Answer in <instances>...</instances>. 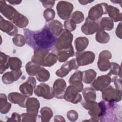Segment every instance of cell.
Listing matches in <instances>:
<instances>
[{
    "mask_svg": "<svg viewBox=\"0 0 122 122\" xmlns=\"http://www.w3.org/2000/svg\"><path fill=\"white\" fill-rule=\"evenodd\" d=\"M23 33L27 44L34 50L42 49L51 50L57 39L52 33L47 24L36 31L25 28L23 30Z\"/></svg>",
    "mask_w": 122,
    "mask_h": 122,
    "instance_id": "1",
    "label": "cell"
},
{
    "mask_svg": "<svg viewBox=\"0 0 122 122\" xmlns=\"http://www.w3.org/2000/svg\"><path fill=\"white\" fill-rule=\"evenodd\" d=\"M98 103L101 108L100 122L121 121L122 108L116 102L102 101Z\"/></svg>",
    "mask_w": 122,
    "mask_h": 122,
    "instance_id": "2",
    "label": "cell"
},
{
    "mask_svg": "<svg viewBox=\"0 0 122 122\" xmlns=\"http://www.w3.org/2000/svg\"><path fill=\"white\" fill-rule=\"evenodd\" d=\"M0 12L20 28H25L29 24V20L25 16L19 13L11 6L7 4L4 0H0Z\"/></svg>",
    "mask_w": 122,
    "mask_h": 122,
    "instance_id": "3",
    "label": "cell"
},
{
    "mask_svg": "<svg viewBox=\"0 0 122 122\" xmlns=\"http://www.w3.org/2000/svg\"><path fill=\"white\" fill-rule=\"evenodd\" d=\"M73 37L71 32L65 29H63L61 33L57 39L54 46L51 51L54 53L69 48L72 45Z\"/></svg>",
    "mask_w": 122,
    "mask_h": 122,
    "instance_id": "4",
    "label": "cell"
},
{
    "mask_svg": "<svg viewBox=\"0 0 122 122\" xmlns=\"http://www.w3.org/2000/svg\"><path fill=\"white\" fill-rule=\"evenodd\" d=\"M81 105L84 108L89 110L88 113L91 117L90 120L86 121L92 122L99 121L101 108L98 102L95 101L87 102L83 100L81 102Z\"/></svg>",
    "mask_w": 122,
    "mask_h": 122,
    "instance_id": "5",
    "label": "cell"
},
{
    "mask_svg": "<svg viewBox=\"0 0 122 122\" xmlns=\"http://www.w3.org/2000/svg\"><path fill=\"white\" fill-rule=\"evenodd\" d=\"M56 10L59 17L63 20H68L70 18L73 10V5L66 1H60L56 6Z\"/></svg>",
    "mask_w": 122,
    "mask_h": 122,
    "instance_id": "6",
    "label": "cell"
},
{
    "mask_svg": "<svg viewBox=\"0 0 122 122\" xmlns=\"http://www.w3.org/2000/svg\"><path fill=\"white\" fill-rule=\"evenodd\" d=\"M102 99L107 102H120L122 99V92L118 91L112 86L109 85L102 91Z\"/></svg>",
    "mask_w": 122,
    "mask_h": 122,
    "instance_id": "7",
    "label": "cell"
},
{
    "mask_svg": "<svg viewBox=\"0 0 122 122\" xmlns=\"http://www.w3.org/2000/svg\"><path fill=\"white\" fill-rule=\"evenodd\" d=\"M108 6V4L104 2L98 3L94 5L90 9L87 17L92 20H97L100 19L102 15L107 14Z\"/></svg>",
    "mask_w": 122,
    "mask_h": 122,
    "instance_id": "8",
    "label": "cell"
},
{
    "mask_svg": "<svg viewBox=\"0 0 122 122\" xmlns=\"http://www.w3.org/2000/svg\"><path fill=\"white\" fill-rule=\"evenodd\" d=\"M63 98L66 101L77 104L82 100V97L78 89L73 85H70L66 89Z\"/></svg>",
    "mask_w": 122,
    "mask_h": 122,
    "instance_id": "9",
    "label": "cell"
},
{
    "mask_svg": "<svg viewBox=\"0 0 122 122\" xmlns=\"http://www.w3.org/2000/svg\"><path fill=\"white\" fill-rule=\"evenodd\" d=\"M34 92L38 97H42L47 100L54 97L53 88L46 83H40L34 88Z\"/></svg>",
    "mask_w": 122,
    "mask_h": 122,
    "instance_id": "10",
    "label": "cell"
},
{
    "mask_svg": "<svg viewBox=\"0 0 122 122\" xmlns=\"http://www.w3.org/2000/svg\"><path fill=\"white\" fill-rule=\"evenodd\" d=\"M95 57V54L91 51L76 52L75 59L79 66H83L92 63Z\"/></svg>",
    "mask_w": 122,
    "mask_h": 122,
    "instance_id": "11",
    "label": "cell"
},
{
    "mask_svg": "<svg viewBox=\"0 0 122 122\" xmlns=\"http://www.w3.org/2000/svg\"><path fill=\"white\" fill-rule=\"evenodd\" d=\"M79 67L76 59L73 58L69 61H66L60 69L56 71L55 74L57 76L62 78L65 77L71 70H77Z\"/></svg>",
    "mask_w": 122,
    "mask_h": 122,
    "instance_id": "12",
    "label": "cell"
},
{
    "mask_svg": "<svg viewBox=\"0 0 122 122\" xmlns=\"http://www.w3.org/2000/svg\"><path fill=\"white\" fill-rule=\"evenodd\" d=\"M112 55L110 51L104 50L100 52L99 55L97 66L99 69L102 71H108L110 67L109 60L112 58Z\"/></svg>",
    "mask_w": 122,
    "mask_h": 122,
    "instance_id": "13",
    "label": "cell"
},
{
    "mask_svg": "<svg viewBox=\"0 0 122 122\" xmlns=\"http://www.w3.org/2000/svg\"><path fill=\"white\" fill-rule=\"evenodd\" d=\"M111 81V76L108 74L101 75L92 82L91 86L95 90L102 92L110 85Z\"/></svg>",
    "mask_w": 122,
    "mask_h": 122,
    "instance_id": "14",
    "label": "cell"
},
{
    "mask_svg": "<svg viewBox=\"0 0 122 122\" xmlns=\"http://www.w3.org/2000/svg\"><path fill=\"white\" fill-rule=\"evenodd\" d=\"M36 84L35 78L33 76H30L25 82L20 86L19 90L22 94L29 97L32 95L33 89L35 88Z\"/></svg>",
    "mask_w": 122,
    "mask_h": 122,
    "instance_id": "15",
    "label": "cell"
},
{
    "mask_svg": "<svg viewBox=\"0 0 122 122\" xmlns=\"http://www.w3.org/2000/svg\"><path fill=\"white\" fill-rule=\"evenodd\" d=\"M99 29V24L97 20L93 21L90 20L88 17L85 20V23L81 27V30L85 35H92L97 32Z\"/></svg>",
    "mask_w": 122,
    "mask_h": 122,
    "instance_id": "16",
    "label": "cell"
},
{
    "mask_svg": "<svg viewBox=\"0 0 122 122\" xmlns=\"http://www.w3.org/2000/svg\"><path fill=\"white\" fill-rule=\"evenodd\" d=\"M65 81L62 79H58L55 81L53 84V90L54 97L57 99H63L67 88Z\"/></svg>",
    "mask_w": 122,
    "mask_h": 122,
    "instance_id": "17",
    "label": "cell"
},
{
    "mask_svg": "<svg viewBox=\"0 0 122 122\" xmlns=\"http://www.w3.org/2000/svg\"><path fill=\"white\" fill-rule=\"evenodd\" d=\"M0 29L10 36L16 35L18 31V29L15 25L11 22L4 19L2 16H0Z\"/></svg>",
    "mask_w": 122,
    "mask_h": 122,
    "instance_id": "18",
    "label": "cell"
},
{
    "mask_svg": "<svg viewBox=\"0 0 122 122\" xmlns=\"http://www.w3.org/2000/svg\"><path fill=\"white\" fill-rule=\"evenodd\" d=\"M28 96L18 92H11L8 95V100L12 103L18 104L22 108H25Z\"/></svg>",
    "mask_w": 122,
    "mask_h": 122,
    "instance_id": "19",
    "label": "cell"
},
{
    "mask_svg": "<svg viewBox=\"0 0 122 122\" xmlns=\"http://www.w3.org/2000/svg\"><path fill=\"white\" fill-rule=\"evenodd\" d=\"M82 81V71L77 70L71 75L69 80V82L70 85L74 86L80 92H82L83 89V85Z\"/></svg>",
    "mask_w": 122,
    "mask_h": 122,
    "instance_id": "20",
    "label": "cell"
},
{
    "mask_svg": "<svg viewBox=\"0 0 122 122\" xmlns=\"http://www.w3.org/2000/svg\"><path fill=\"white\" fill-rule=\"evenodd\" d=\"M40 107V102L37 98L31 97L28 98L27 100L25 108H26V111L27 112L38 116V111Z\"/></svg>",
    "mask_w": 122,
    "mask_h": 122,
    "instance_id": "21",
    "label": "cell"
},
{
    "mask_svg": "<svg viewBox=\"0 0 122 122\" xmlns=\"http://www.w3.org/2000/svg\"><path fill=\"white\" fill-rule=\"evenodd\" d=\"M21 70L18 71H11L5 73L2 76V81L5 84H10L14 81H17L21 76Z\"/></svg>",
    "mask_w": 122,
    "mask_h": 122,
    "instance_id": "22",
    "label": "cell"
},
{
    "mask_svg": "<svg viewBox=\"0 0 122 122\" xmlns=\"http://www.w3.org/2000/svg\"><path fill=\"white\" fill-rule=\"evenodd\" d=\"M49 51L46 49H36L34 51V54L31 57V61L41 66H42L44 60L46 55L49 52Z\"/></svg>",
    "mask_w": 122,
    "mask_h": 122,
    "instance_id": "23",
    "label": "cell"
},
{
    "mask_svg": "<svg viewBox=\"0 0 122 122\" xmlns=\"http://www.w3.org/2000/svg\"><path fill=\"white\" fill-rule=\"evenodd\" d=\"M58 57V61L60 62L66 61L69 58L72 57L74 55V51L72 45L69 48L57 51L54 52Z\"/></svg>",
    "mask_w": 122,
    "mask_h": 122,
    "instance_id": "24",
    "label": "cell"
},
{
    "mask_svg": "<svg viewBox=\"0 0 122 122\" xmlns=\"http://www.w3.org/2000/svg\"><path fill=\"white\" fill-rule=\"evenodd\" d=\"M50 30L56 38L58 37L63 30L62 24L57 20H53L47 24Z\"/></svg>",
    "mask_w": 122,
    "mask_h": 122,
    "instance_id": "25",
    "label": "cell"
},
{
    "mask_svg": "<svg viewBox=\"0 0 122 122\" xmlns=\"http://www.w3.org/2000/svg\"><path fill=\"white\" fill-rule=\"evenodd\" d=\"M107 14H108L110 18L114 22L122 20V13L120 12V10L115 7L108 5L107 8Z\"/></svg>",
    "mask_w": 122,
    "mask_h": 122,
    "instance_id": "26",
    "label": "cell"
},
{
    "mask_svg": "<svg viewBox=\"0 0 122 122\" xmlns=\"http://www.w3.org/2000/svg\"><path fill=\"white\" fill-rule=\"evenodd\" d=\"M74 46L77 52H81L88 47L89 40L85 37H79L74 41Z\"/></svg>",
    "mask_w": 122,
    "mask_h": 122,
    "instance_id": "27",
    "label": "cell"
},
{
    "mask_svg": "<svg viewBox=\"0 0 122 122\" xmlns=\"http://www.w3.org/2000/svg\"><path fill=\"white\" fill-rule=\"evenodd\" d=\"M99 29L104 30L110 31L114 27L113 21L109 17H103L98 21Z\"/></svg>",
    "mask_w": 122,
    "mask_h": 122,
    "instance_id": "28",
    "label": "cell"
},
{
    "mask_svg": "<svg viewBox=\"0 0 122 122\" xmlns=\"http://www.w3.org/2000/svg\"><path fill=\"white\" fill-rule=\"evenodd\" d=\"M11 104L7 102V97L5 94H0V112L2 114H6L10 111Z\"/></svg>",
    "mask_w": 122,
    "mask_h": 122,
    "instance_id": "29",
    "label": "cell"
},
{
    "mask_svg": "<svg viewBox=\"0 0 122 122\" xmlns=\"http://www.w3.org/2000/svg\"><path fill=\"white\" fill-rule=\"evenodd\" d=\"M82 95L84 101L87 102L95 101L96 93L95 90L92 87H86L82 90Z\"/></svg>",
    "mask_w": 122,
    "mask_h": 122,
    "instance_id": "30",
    "label": "cell"
},
{
    "mask_svg": "<svg viewBox=\"0 0 122 122\" xmlns=\"http://www.w3.org/2000/svg\"><path fill=\"white\" fill-rule=\"evenodd\" d=\"M96 75V72L92 69L83 71H82V81L86 84H90L95 80Z\"/></svg>",
    "mask_w": 122,
    "mask_h": 122,
    "instance_id": "31",
    "label": "cell"
},
{
    "mask_svg": "<svg viewBox=\"0 0 122 122\" xmlns=\"http://www.w3.org/2000/svg\"><path fill=\"white\" fill-rule=\"evenodd\" d=\"M96 41L100 43H107L110 39L109 34L104 30L99 29L95 35Z\"/></svg>",
    "mask_w": 122,
    "mask_h": 122,
    "instance_id": "32",
    "label": "cell"
},
{
    "mask_svg": "<svg viewBox=\"0 0 122 122\" xmlns=\"http://www.w3.org/2000/svg\"><path fill=\"white\" fill-rule=\"evenodd\" d=\"M41 68V65L35 63L32 61L28 62L25 65L26 71L28 74L31 76L36 75Z\"/></svg>",
    "mask_w": 122,
    "mask_h": 122,
    "instance_id": "33",
    "label": "cell"
},
{
    "mask_svg": "<svg viewBox=\"0 0 122 122\" xmlns=\"http://www.w3.org/2000/svg\"><path fill=\"white\" fill-rule=\"evenodd\" d=\"M41 121L42 122H49L53 116V112L51 109L49 107H42L40 110Z\"/></svg>",
    "mask_w": 122,
    "mask_h": 122,
    "instance_id": "34",
    "label": "cell"
},
{
    "mask_svg": "<svg viewBox=\"0 0 122 122\" xmlns=\"http://www.w3.org/2000/svg\"><path fill=\"white\" fill-rule=\"evenodd\" d=\"M58 60L57 56L53 52H49L46 56L42 66L51 67L55 64Z\"/></svg>",
    "mask_w": 122,
    "mask_h": 122,
    "instance_id": "35",
    "label": "cell"
},
{
    "mask_svg": "<svg viewBox=\"0 0 122 122\" xmlns=\"http://www.w3.org/2000/svg\"><path fill=\"white\" fill-rule=\"evenodd\" d=\"M10 57L5 54L4 53L1 52L0 55V72L2 74L9 67V61Z\"/></svg>",
    "mask_w": 122,
    "mask_h": 122,
    "instance_id": "36",
    "label": "cell"
},
{
    "mask_svg": "<svg viewBox=\"0 0 122 122\" xmlns=\"http://www.w3.org/2000/svg\"><path fill=\"white\" fill-rule=\"evenodd\" d=\"M36 78L40 82H45L48 81L50 78L49 71L43 67H41L36 75Z\"/></svg>",
    "mask_w": 122,
    "mask_h": 122,
    "instance_id": "37",
    "label": "cell"
},
{
    "mask_svg": "<svg viewBox=\"0 0 122 122\" xmlns=\"http://www.w3.org/2000/svg\"><path fill=\"white\" fill-rule=\"evenodd\" d=\"M9 65L11 71H18L21 67L22 62L21 60L16 57H10L9 61Z\"/></svg>",
    "mask_w": 122,
    "mask_h": 122,
    "instance_id": "38",
    "label": "cell"
},
{
    "mask_svg": "<svg viewBox=\"0 0 122 122\" xmlns=\"http://www.w3.org/2000/svg\"><path fill=\"white\" fill-rule=\"evenodd\" d=\"M110 71L108 73V75L111 76L112 75L119 76L121 78V66L115 62H111L110 68Z\"/></svg>",
    "mask_w": 122,
    "mask_h": 122,
    "instance_id": "39",
    "label": "cell"
},
{
    "mask_svg": "<svg viewBox=\"0 0 122 122\" xmlns=\"http://www.w3.org/2000/svg\"><path fill=\"white\" fill-rule=\"evenodd\" d=\"M70 19L73 21L76 24L81 23L84 20V14L81 11L77 10L74 11L71 15Z\"/></svg>",
    "mask_w": 122,
    "mask_h": 122,
    "instance_id": "40",
    "label": "cell"
},
{
    "mask_svg": "<svg viewBox=\"0 0 122 122\" xmlns=\"http://www.w3.org/2000/svg\"><path fill=\"white\" fill-rule=\"evenodd\" d=\"M12 41L14 44L17 47H22L26 42L25 36L20 34H17L15 35L12 39Z\"/></svg>",
    "mask_w": 122,
    "mask_h": 122,
    "instance_id": "41",
    "label": "cell"
},
{
    "mask_svg": "<svg viewBox=\"0 0 122 122\" xmlns=\"http://www.w3.org/2000/svg\"><path fill=\"white\" fill-rule=\"evenodd\" d=\"M55 16V11L52 9H46L43 12V17L47 22L53 20Z\"/></svg>",
    "mask_w": 122,
    "mask_h": 122,
    "instance_id": "42",
    "label": "cell"
},
{
    "mask_svg": "<svg viewBox=\"0 0 122 122\" xmlns=\"http://www.w3.org/2000/svg\"><path fill=\"white\" fill-rule=\"evenodd\" d=\"M21 121L22 122H35L36 121L37 116L33 115L30 113H23L20 114Z\"/></svg>",
    "mask_w": 122,
    "mask_h": 122,
    "instance_id": "43",
    "label": "cell"
},
{
    "mask_svg": "<svg viewBox=\"0 0 122 122\" xmlns=\"http://www.w3.org/2000/svg\"><path fill=\"white\" fill-rule=\"evenodd\" d=\"M64 26L65 29L69 30L70 32H71L75 30L76 28V24L71 20L69 19V20L64 21Z\"/></svg>",
    "mask_w": 122,
    "mask_h": 122,
    "instance_id": "44",
    "label": "cell"
},
{
    "mask_svg": "<svg viewBox=\"0 0 122 122\" xmlns=\"http://www.w3.org/2000/svg\"><path fill=\"white\" fill-rule=\"evenodd\" d=\"M111 81L114 82L115 89L120 92H122V80L121 78H119L118 76H116L111 79Z\"/></svg>",
    "mask_w": 122,
    "mask_h": 122,
    "instance_id": "45",
    "label": "cell"
},
{
    "mask_svg": "<svg viewBox=\"0 0 122 122\" xmlns=\"http://www.w3.org/2000/svg\"><path fill=\"white\" fill-rule=\"evenodd\" d=\"M67 117L69 121L71 122H75L78 119V114L75 110H70L68 112Z\"/></svg>",
    "mask_w": 122,
    "mask_h": 122,
    "instance_id": "46",
    "label": "cell"
},
{
    "mask_svg": "<svg viewBox=\"0 0 122 122\" xmlns=\"http://www.w3.org/2000/svg\"><path fill=\"white\" fill-rule=\"evenodd\" d=\"M7 122H20L21 116L17 112H13L10 118H8Z\"/></svg>",
    "mask_w": 122,
    "mask_h": 122,
    "instance_id": "47",
    "label": "cell"
},
{
    "mask_svg": "<svg viewBox=\"0 0 122 122\" xmlns=\"http://www.w3.org/2000/svg\"><path fill=\"white\" fill-rule=\"evenodd\" d=\"M40 1L42 3L43 6L47 9H51L52 8L55 4V1H52V0H48V1H41L40 0Z\"/></svg>",
    "mask_w": 122,
    "mask_h": 122,
    "instance_id": "48",
    "label": "cell"
},
{
    "mask_svg": "<svg viewBox=\"0 0 122 122\" xmlns=\"http://www.w3.org/2000/svg\"><path fill=\"white\" fill-rule=\"evenodd\" d=\"M116 36L120 39H122V22H120L117 25L115 31Z\"/></svg>",
    "mask_w": 122,
    "mask_h": 122,
    "instance_id": "49",
    "label": "cell"
},
{
    "mask_svg": "<svg viewBox=\"0 0 122 122\" xmlns=\"http://www.w3.org/2000/svg\"><path fill=\"white\" fill-rule=\"evenodd\" d=\"M54 122H65L63 117L61 115H56L54 118Z\"/></svg>",
    "mask_w": 122,
    "mask_h": 122,
    "instance_id": "50",
    "label": "cell"
},
{
    "mask_svg": "<svg viewBox=\"0 0 122 122\" xmlns=\"http://www.w3.org/2000/svg\"><path fill=\"white\" fill-rule=\"evenodd\" d=\"M8 2L9 3H10V4H12V5H18L20 4L21 2V0H11V1H8Z\"/></svg>",
    "mask_w": 122,
    "mask_h": 122,
    "instance_id": "51",
    "label": "cell"
},
{
    "mask_svg": "<svg viewBox=\"0 0 122 122\" xmlns=\"http://www.w3.org/2000/svg\"><path fill=\"white\" fill-rule=\"evenodd\" d=\"M93 1H89V0H79V2L81 5H86L90 3L93 2Z\"/></svg>",
    "mask_w": 122,
    "mask_h": 122,
    "instance_id": "52",
    "label": "cell"
}]
</instances>
